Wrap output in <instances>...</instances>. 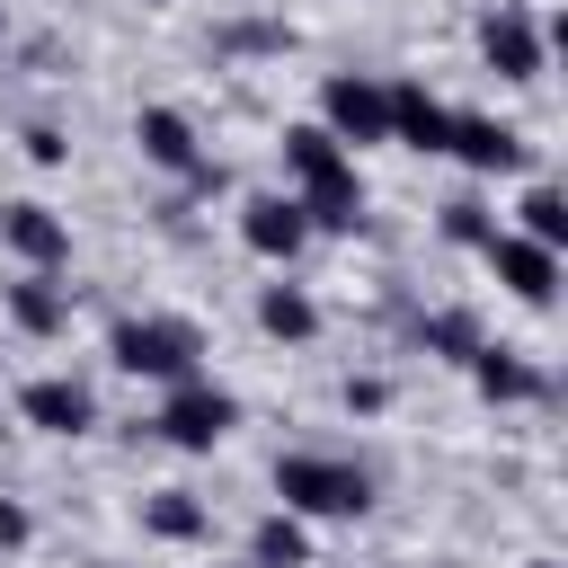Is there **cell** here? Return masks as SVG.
I'll use <instances>...</instances> for the list:
<instances>
[{
    "label": "cell",
    "instance_id": "1",
    "mask_svg": "<svg viewBox=\"0 0 568 568\" xmlns=\"http://www.w3.org/2000/svg\"><path fill=\"white\" fill-rule=\"evenodd\" d=\"M284 178H293V204H302L311 231H355V222H364L355 151H337L320 124H284Z\"/></svg>",
    "mask_w": 568,
    "mask_h": 568
},
{
    "label": "cell",
    "instance_id": "2",
    "mask_svg": "<svg viewBox=\"0 0 568 568\" xmlns=\"http://www.w3.org/2000/svg\"><path fill=\"white\" fill-rule=\"evenodd\" d=\"M275 497H284V515L346 524V515L373 506V470L364 462H337V453H284L275 462Z\"/></svg>",
    "mask_w": 568,
    "mask_h": 568
},
{
    "label": "cell",
    "instance_id": "3",
    "mask_svg": "<svg viewBox=\"0 0 568 568\" xmlns=\"http://www.w3.org/2000/svg\"><path fill=\"white\" fill-rule=\"evenodd\" d=\"M106 355H115V373H133V382H195V355H204V337H195V320H115L106 328Z\"/></svg>",
    "mask_w": 568,
    "mask_h": 568
},
{
    "label": "cell",
    "instance_id": "4",
    "mask_svg": "<svg viewBox=\"0 0 568 568\" xmlns=\"http://www.w3.org/2000/svg\"><path fill=\"white\" fill-rule=\"evenodd\" d=\"M151 426H160V444H178V453H213V444L240 426V399L195 373V382H169V399H160Z\"/></svg>",
    "mask_w": 568,
    "mask_h": 568
},
{
    "label": "cell",
    "instance_id": "5",
    "mask_svg": "<svg viewBox=\"0 0 568 568\" xmlns=\"http://www.w3.org/2000/svg\"><path fill=\"white\" fill-rule=\"evenodd\" d=\"M320 133H328L337 151L390 142V89H382V80H364V71H337V80L320 89Z\"/></svg>",
    "mask_w": 568,
    "mask_h": 568
},
{
    "label": "cell",
    "instance_id": "6",
    "mask_svg": "<svg viewBox=\"0 0 568 568\" xmlns=\"http://www.w3.org/2000/svg\"><path fill=\"white\" fill-rule=\"evenodd\" d=\"M0 248L27 275H53V266H71V222L53 204H0Z\"/></svg>",
    "mask_w": 568,
    "mask_h": 568
},
{
    "label": "cell",
    "instance_id": "7",
    "mask_svg": "<svg viewBox=\"0 0 568 568\" xmlns=\"http://www.w3.org/2000/svg\"><path fill=\"white\" fill-rule=\"evenodd\" d=\"M479 62H488L497 80H515V89L541 80V27H532L515 0H497V9L479 18Z\"/></svg>",
    "mask_w": 568,
    "mask_h": 568
},
{
    "label": "cell",
    "instance_id": "8",
    "mask_svg": "<svg viewBox=\"0 0 568 568\" xmlns=\"http://www.w3.org/2000/svg\"><path fill=\"white\" fill-rule=\"evenodd\" d=\"M479 257H488V266H497V284H506L515 302H532V311L559 293V248H541V240H524V231H497Z\"/></svg>",
    "mask_w": 568,
    "mask_h": 568
},
{
    "label": "cell",
    "instance_id": "9",
    "mask_svg": "<svg viewBox=\"0 0 568 568\" xmlns=\"http://www.w3.org/2000/svg\"><path fill=\"white\" fill-rule=\"evenodd\" d=\"M18 417H27L36 435H89V426H98V399H89V382H71V373H36V382L18 390Z\"/></svg>",
    "mask_w": 568,
    "mask_h": 568
},
{
    "label": "cell",
    "instance_id": "10",
    "mask_svg": "<svg viewBox=\"0 0 568 568\" xmlns=\"http://www.w3.org/2000/svg\"><path fill=\"white\" fill-rule=\"evenodd\" d=\"M133 142H142V160L151 169H169V178H213V160H204V142H195V124L178 115V106H142V124H133Z\"/></svg>",
    "mask_w": 568,
    "mask_h": 568
},
{
    "label": "cell",
    "instance_id": "11",
    "mask_svg": "<svg viewBox=\"0 0 568 568\" xmlns=\"http://www.w3.org/2000/svg\"><path fill=\"white\" fill-rule=\"evenodd\" d=\"M444 151H453L470 178H506V169H524V160H532V151H524V133H515V124H497V115H453Z\"/></svg>",
    "mask_w": 568,
    "mask_h": 568
},
{
    "label": "cell",
    "instance_id": "12",
    "mask_svg": "<svg viewBox=\"0 0 568 568\" xmlns=\"http://www.w3.org/2000/svg\"><path fill=\"white\" fill-rule=\"evenodd\" d=\"M240 240H248V257L293 266V257H302V240H311V222H302V204H293V195H248V204H240Z\"/></svg>",
    "mask_w": 568,
    "mask_h": 568
},
{
    "label": "cell",
    "instance_id": "13",
    "mask_svg": "<svg viewBox=\"0 0 568 568\" xmlns=\"http://www.w3.org/2000/svg\"><path fill=\"white\" fill-rule=\"evenodd\" d=\"M382 89H390V142H408V151H444L453 106H444L435 89H417V80H382Z\"/></svg>",
    "mask_w": 568,
    "mask_h": 568
},
{
    "label": "cell",
    "instance_id": "14",
    "mask_svg": "<svg viewBox=\"0 0 568 568\" xmlns=\"http://www.w3.org/2000/svg\"><path fill=\"white\" fill-rule=\"evenodd\" d=\"M0 302H9V320H18L27 337H62V328H71V293H62L53 275H18Z\"/></svg>",
    "mask_w": 568,
    "mask_h": 568
},
{
    "label": "cell",
    "instance_id": "15",
    "mask_svg": "<svg viewBox=\"0 0 568 568\" xmlns=\"http://www.w3.org/2000/svg\"><path fill=\"white\" fill-rule=\"evenodd\" d=\"M248 568H311V532H302V515H257L248 524Z\"/></svg>",
    "mask_w": 568,
    "mask_h": 568
},
{
    "label": "cell",
    "instance_id": "16",
    "mask_svg": "<svg viewBox=\"0 0 568 568\" xmlns=\"http://www.w3.org/2000/svg\"><path fill=\"white\" fill-rule=\"evenodd\" d=\"M257 328L284 337V346H302V337H320V302H311L302 284H266V293H257Z\"/></svg>",
    "mask_w": 568,
    "mask_h": 568
},
{
    "label": "cell",
    "instance_id": "17",
    "mask_svg": "<svg viewBox=\"0 0 568 568\" xmlns=\"http://www.w3.org/2000/svg\"><path fill=\"white\" fill-rule=\"evenodd\" d=\"M470 382H479L488 399H541V373H532L524 355H506V346H479V355H470Z\"/></svg>",
    "mask_w": 568,
    "mask_h": 568
},
{
    "label": "cell",
    "instance_id": "18",
    "mask_svg": "<svg viewBox=\"0 0 568 568\" xmlns=\"http://www.w3.org/2000/svg\"><path fill=\"white\" fill-rule=\"evenodd\" d=\"M204 524H213V515H204L186 488H160V497H142V532H151V541H204Z\"/></svg>",
    "mask_w": 568,
    "mask_h": 568
},
{
    "label": "cell",
    "instance_id": "19",
    "mask_svg": "<svg viewBox=\"0 0 568 568\" xmlns=\"http://www.w3.org/2000/svg\"><path fill=\"white\" fill-rule=\"evenodd\" d=\"M524 240H541V248H568V195L559 186H524Z\"/></svg>",
    "mask_w": 568,
    "mask_h": 568
},
{
    "label": "cell",
    "instance_id": "20",
    "mask_svg": "<svg viewBox=\"0 0 568 568\" xmlns=\"http://www.w3.org/2000/svg\"><path fill=\"white\" fill-rule=\"evenodd\" d=\"M417 346L444 355V364H470L479 355V328H470V311H435V320H417Z\"/></svg>",
    "mask_w": 568,
    "mask_h": 568
},
{
    "label": "cell",
    "instance_id": "21",
    "mask_svg": "<svg viewBox=\"0 0 568 568\" xmlns=\"http://www.w3.org/2000/svg\"><path fill=\"white\" fill-rule=\"evenodd\" d=\"M444 240H462V248H488V240H497V213H488L479 195H453V204H444Z\"/></svg>",
    "mask_w": 568,
    "mask_h": 568
},
{
    "label": "cell",
    "instance_id": "22",
    "mask_svg": "<svg viewBox=\"0 0 568 568\" xmlns=\"http://www.w3.org/2000/svg\"><path fill=\"white\" fill-rule=\"evenodd\" d=\"M62 151H71V142H62L53 124H27V160H44V169H62Z\"/></svg>",
    "mask_w": 568,
    "mask_h": 568
},
{
    "label": "cell",
    "instance_id": "23",
    "mask_svg": "<svg viewBox=\"0 0 568 568\" xmlns=\"http://www.w3.org/2000/svg\"><path fill=\"white\" fill-rule=\"evenodd\" d=\"M27 532H36V524H27V506H18V497H0V550H18Z\"/></svg>",
    "mask_w": 568,
    "mask_h": 568
},
{
    "label": "cell",
    "instance_id": "24",
    "mask_svg": "<svg viewBox=\"0 0 568 568\" xmlns=\"http://www.w3.org/2000/svg\"><path fill=\"white\" fill-rule=\"evenodd\" d=\"M532 568H550V559H532Z\"/></svg>",
    "mask_w": 568,
    "mask_h": 568
},
{
    "label": "cell",
    "instance_id": "25",
    "mask_svg": "<svg viewBox=\"0 0 568 568\" xmlns=\"http://www.w3.org/2000/svg\"><path fill=\"white\" fill-rule=\"evenodd\" d=\"M0 27H9V18H0Z\"/></svg>",
    "mask_w": 568,
    "mask_h": 568
}]
</instances>
